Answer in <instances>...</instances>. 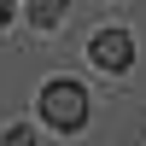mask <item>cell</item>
<instances>
[{
    "label": "cell",
    "instance_id": "obj_1",
    "mask_svg": "<svg viewBox=\"0 0 146 146\" xmlns=\"http://www.w3.org/2000/svg\"><path fill=\"white\" fill-rule=\"evenodd\" d=\"M41 117L53 129H82V117H88V94H82V82L70 76H53L41 88Z\"/></svg>",
    "mask_w": 146,
    "mask_h": 146
},
{
    "label": "cell",
    "instance_id": "obj_2",
    "mask_svg": "<svg viewBox=\"0 0 146 146\" xmlns=\"http://www.w3.org/2000/svg\"><path fill=\"white\" fill-rule=\"evenodd\" d=\"M88 53H94L100 70H129V64H135V35H129V29H100L88 41Z\"/></svg>",
    "mask_w": 146,
    "mask_h": 146
},
{
    "label": "cell",
    "instance_id": "obj_3",
    "mask_svg": "<svg viewBox=\"0 0 146 146\" xmlns=\"http://www.w3.org/2000/svg\"><path fill=\"white\" fill-rule=\"evenodd\" d=\"M23 12H29L35 29H53V23L64 18V0H23Z\"/></svg>",
    "mask_w": 146,
    "mask_h": 146
},
{
    "label": "cell",
    "instance_id": "obj_4",
    "mask_svg": "<svg viewBox=\"0 0 146 146\" xmlns=\"http://www.w3.org/2000/svg\"><path fill=\"white\" fill-rule=\"evenodd\" d=\"M6 146H35V135H29L23 123H12V129H6Z\"/></svg>",
    "mask_w": 146,
    "mask_h": 146
},
{
    "label": "cell",
    "instance_id": "obj_5",
    "mask_svg": "<svg viewBox=\"0 0 146 146\" xmlns=\"http://www.w3.org/2000/svg\"><path fill=\"white\" fill-rule=\"evenodd\" d=\"M12 12H18V0H0V29L12 23Z\"/></svg>",
    "mask_w": 146,
    "mask_h": 146
}]
</instances>
